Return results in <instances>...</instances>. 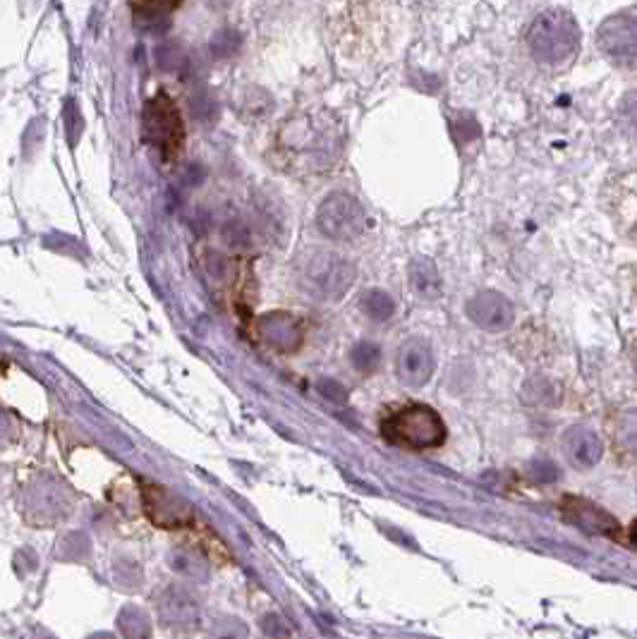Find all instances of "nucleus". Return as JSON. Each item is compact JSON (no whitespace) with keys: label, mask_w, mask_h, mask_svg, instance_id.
I'll return each mask as SVG.
<instances>
[{"label":"nucleus","mask_w":637,"mask_h":639,"mask_svg":"<svg viewBox=\"0 0 637 639\" xmlns=\"http://www.w3.org/2000/svg\"><path fill=\"white\" fill-rule=\"evenodd\" d=\"M530 56L544 68H566L582 48V30L572 12L546 8L532 20L525 34Z\"/></svg>","instance_id":"nucleus-1"},{"label":"nucleus","mask_w":637,"mask_h":639,"mask_svg":"<svg viewBox=\"0 0 637 639\" xmlns=\"http://www.w3.org/2000/svg\"><path fill=\"white\" fill-rule=\"evenodd\" d=\"M560 513L570 522L572 527H578L594 536H616L618 534V522L611 518L604 508H599L584 498L578 496H566L564 506H560Z\"/></svg>","instance_id":"nucleus-11"},{"label":"nucleus","mask_w":637,"mask_h":639,"mask_svg":"<svg viewBox=\"0 0 637 639\" xmlns=\"http://www.w3.org/2000/svg\"><path fill=\"white\" fill-rule=\"evenodd\" d=\"M242 46V36L235 30H221L211 38V54L216 58H233Z\"/></svg>","instance_id":"nucleus-20"},{"label":"nucleus","mask_w":637,"mask_h":639,"mask_svg":"<svg viewBox=\"0 0 637 639\" xmlns=\"http://www.w3.org/2000/svg\"><path fill=\"white\" fill-rule=\"evenodd\" d=\"M362 312L372 318V322H389V318L396 314V302L384 290H367L360 300Z\"/></svg>","instance_id":"nucleus-17"},{"label":"nucleus","mask_w":637,"mask_h":639,"mask_svg":"<svg viewBox=\"0 0 637 639\" xmlns=\"http://www.w3.org/2000/svg\"><path fill=\"white\" fill-rule=\"evenodd\" d=\"M465 312L470 316V322L479 326L482 330H489V334H499V330H506L516 318L513 302L496 290L477 292V295L467 300Z\"/></svg>","instance_id":"nucleus-8"},{"label":"nucleus","mask_w":637,"mask_h":639,"mask_svg":"<svg viewBox=\"0 0 637 639\" xmlns=\"http://www.w3.org/2000/svg\"><path fill=\"white\" fill-rule=\"evenodd\" d=\"M635 369H637V355H635Z\"/></svg>","instance_id":"nucleus-29"},{"label":"nucleus","mask_w":637,"mask_h":639,"mask_svg":"<svg viewBox=\"0 0 637 639\" xmlns=\"http://www.w3.org/2000/svg\"><path fill=\"white\" fill-rule=\"evenodd\" d=\"M24 510H27V518L36 525H50V522L68 515L70 501L66 489L58 481L46 479L36 481L27 496H24Z\"/></svg>","instance_id":"nucleus-10"},{"label":"nucleus","mask_w":637,"mask_h":639,"mask_svg":"<svg viewBox=\"0 0 637 639\" xmlns=\"http://www.w3.org/2000/svg\"><path fill=\"white\" fill-rule=\"evenodd\" d=\"M618 113H621L623 125H626V130L637 137V92L626 94V98H623V104H621Z\"/></svg>","instance_id":"nucleus-24"},{"label":"nucleus","mask_w":637,"mask_h":639,"mask_svg":"<svg viewBox=\"0 0 637 639\" xmlns=\"http://www.w3.org/2000/svg\"><path fill=\"white\" fill-rule=\"evenodd\" d=\"M171 568L175 572L185 574V578H193V580L207 578V568H204V564H199V558H195L193 554H187V551H175L171 556Z\"/></svg>","instance_id":"nucleus-21"},{"label":"nucleus","mask_w":637,"mask_h":639,"mask_svg":"<svg viewBox=\"0 0 637 639\" xmlns=\"http://www.w3.org/2000/svg\"><path fill=\"white\" fill-rule=\"evenodd\" d=\"M177 3L181 0H132L135 10L142 12V15H163V12L177 8Z\"/></svg>","instance_id":"nucleus-25"},{"label":"nucleus","mask_w":637,"mask_h":639,"mask_svg":"<svg viewBox=\"0 0 637 639\" xmlns=\"http://www.w3.org/2000/svg\"><path fill=\"white\" fill-rule=\"evenodd\" d=\"M319 233L336 242L358 240L367 228V211L348 191L328 195L316 211Z\"/></svg>","instance_id":"nucleus-6"},{"label":"nucleus","mask_w":637,"mask_h":639,"mask_svg":"<svg viewBox=\"0 0 637 639\" xmlns=\"http://www.w3.org/2000/svg\"><path fill=\"white\" fill-rule=\"evenodd\" d=\"M319 388H322V393H324V395H328L331 400H338V403L346 400V388H343L340 383H336V381L326 379V381L319 383Z\"/></svg>","instance_id":"nucleus-27"},{"label":"nucleus","mask_w":637,"mask_h":639,"mask_svg":"<svg viewBox=\"0 0 637 639\" xmlns=\"http://www.w3.org/2000/svg\"><path fill=\"white\" fill-rule=\"evenodd\" d=\"M257 334L266 348L276 352H298L304 342V328L298 316L288 312H269L257 318Z\"/></svg>","instance_id":"nucleus-9"},{"label":"nucleus","mask_w":637,"mask_h":639,"mask_svg":"<svg viewBox=\"0 0 637 639\" xmlns=\"http://www.w3.org/2000/svg\"><path fill=\"white\" fill-rule=\"evenodd\" d=\"M396 369L407 386H425L435 374V352H431L429 342L422 338L405 340L398 348Z\"/></svg>","instance_id":"nucleus-12"},{"label":"nucleus","mask_w":637,"mask_h":639,"mask_svg":"<svg viewBox=\"0 0 637 639\" xmlns=\"http://www.w3.org/2000/svg\"><path fill=\"white\" fill-rule=\"evenodd\" d=\"M633 539L637 542V522H635V527H633Z\"/></svg>","instance_id":"nucleus-28"},{"label":"nucleus","mask_w":637,"mask_h":639,"mask_svg":"<svg viewBox=\"0 0 637 639\" xmlns=\"http://www.w3.org/2000/svg\"><path fill=\"white\" fill-rule=\"evenodd\" d=\"M211 639H250V630L238 618H223L213 625Z\"/></svg>","instance_id":"nucleus-22"},{"label":"nucleus","mask_w":637,"mask_h":639,"mask_svg":"<svg viewBox=\"0 0 637 639\" xmlns=\"http://www.w3.org/2000/svg\"><path fill=\"white\" fill-rule=\"evenodd\" d=\"M530 475H532L534 481L549 484V481H556V479H558V469L549 463V460H537V463L532 465Z\"/></svg>","instance_id":"nucleus-26"},{"label":"nucleus","mask_w":637,"mask_h":639,"mask_svg":"<svg viewBox=\"0 0 637 639\" xmlns=\"http://www.w3.org/2000/svg\"><path fill=\"white\" fill-rule=\"evenodd\" d=\"M384 437L396 443L405 445V449L413 451H425V449H437L445 439V425L443 419L425 405H413L407 410L393 413L384 425H381Z\"/></svg>","instance_id":"nucleus-4"},{"label":"nucleus","mask_w":637,"mask_h":639,"mask_svg":"<svg viewBox=\"0 0 637 639\" xmlns=\"http://www.w3.org/2000/svg\"><path fill=\"white\" fill-rule=\"evenodd\" d=\"M407 278H410V288L417 298L437 300L443 292L441 274L437 264L427 257H415L407 266Z\"/></svg>","instance_id":"nucleus-15"},{"label":"nucleus","mask_w":637,"mask_h":639,"mask_svg":"<svg viewBox=\"0 0 637 639\" xmlns=\"http://www.w3.org/2000/svg\"><path fill=\"white\" fill-rule=\"evenodd\" d=\"M350 364L358 369L362 374H372L379 369L381 364V348L377 342H358L355 348L350 350Z\"/></svg>","instance_id":"nucleus-18"},{"label":"nucleus","mask_w":637,"mask_h":639,"mask_svg":"<svg viewBox=\"0 0 637 639\" xmlns=\"http://www.w3.org/2000/svg\"><path fill=\"white\" fill-rule=\"evenodd\" d=\"M262 632L269 639H288L290 637V625L278 616V613H266L262 618Z\"/></svg>","instance_id":"nucleus-23"},{"label":"nucleus","mask_w":637,"mask_h":639,"mask_svg":"<svg viewBox=\"0 0 637 639\" xmlns=\"http://www.w3.org/2000/svg\"><path fill=\"white\" fill-rule=\"evenodd\" d=\"M594 44L611 68L637 74V5L623 8L599 24Z\"/></svg>","instance_id":"nucleus-3"},{"label":"nucleus","mask_w":637,"mask_h":639,"mask_svg":"<svg viewBox=\"0 0 637 639\" xmlns=\"http://www.w3.org/2000/svg\"><path fill=\"white\" fill-rule=\"evenodd\" d=\"M118 630L125 639H149L151 637V620L142 608L125 606L118 616Z\"/></svg>","instance_id":"nucleus-16"},{"label":"nucleus","mask_w":637,"mask_h":639,"mask_svg":"<svg viewBox=\"0 0 637 639\" xmlns=\"http://www.w3.org/2000/svg\"><path fill=\"white\" fill-rule=\"evenodd\" d=\"M142 498H144V510L149 520L163 530L185 527L195 520L193 510H189V506L183 501V498H177L175 493L161 487V484L144 481Z\"/></svg>","instance_id":"nucleus-7"},{"label":"nucleus","mask_w":637,"mask_h":639,"mask_svg":"<svg viewBox=\"0 0 637 639\" xmlns=\"http://www.w3.org/2000/svg\"><path fill=\"white\" fill-rule=\"evenodd\" d=\"M159 618L169 628L189 630L199 623V606L181 586H171L159 596Z\"/></svg>","instance_id":"nucleus-13"},{"label":"nucleus","mask_w":637,"mask_h":639,"mask_svg":"<svg viewBox=\"0 0 637 639\" xmlns=\"http://www.w3.org/2000/svg\"><path fill=\"white\" fill-rule=\"evenodd\" d=\"M616 443L623 451L637 453V410L618 417L616 425Z\"/></svg>","instance_id":"nucleus-19"},{"label":"nucleus","mask_w":637,"mask_h":639,"mask_svg":"<svg viewBox=\"0 0 637 639\" xmlns=\"http://www.w3.org/2000/svg\"><path fill=\"white\" fill-rule=\"evenodd\" d=\"M358 280V268L336 252L314 249L304 254L298 266V283L310 298L319 302H338Z\"/></svg>","instance_id":"nucleus-2"},{"label":"nucleus","mask_w":637,"mask_h":639,"mask_svg":"<svg viewBox=\"0 0 637 639\" xmlns=\"http://www.w3.org/2000/svg\"><path fill=\"white\" fill-rule=\"evenodd\" d=\"M142 130L147 142L159 149L165 159H175L185 144V123L177 106L165 94L147 101Z\"/></svg>","instance_id":"nucleus-5"},{"label":"nucleus","mask_w":637,"mask_h":639,"mask_svg":"<svg viewBox=\"0 0 637 639\" xmlns=\"http://www.w3.org/2000/svg\"><path fill=\"white\" fill-rule=\"evenodd\" d=\"M564 451L570 463L582 469L599 465V460L604 455L602 441L588 427H570L564 437Z\"/></svg>","instance_id":"nucleus-14"}]
</instances>
